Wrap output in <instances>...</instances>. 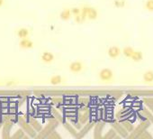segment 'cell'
Instances as JSON below:
<instances>
[{"mask_svg": "<svg viewBox=\"0 0 153 139\" xmlns=\"http://www.w3.org/2000/svg\"><path fill=\"white\" fill-rule=\"evenodd\" d=\"M98 76H99V79L102 81H110V80H112L113 78H114V72L111 69L105 68V69L101 70V71L99 72Z\"/></svg>", "mask_w": 153, "mask_h": 139, "instance_id": "6da1fadb", "label": "cell"}, {"mask_svg": "<svg viewBox=\"0 0 153 139\" xmlns=\"http://www.w3.org/2000/svg\"><path fill=\"white\" fill-rule=\"evenodd\" d=\"M55 57H54V54L51 53V52H43L41 55V60L44 63H51L54 61Z\"/></svg>", "mask_w": 153, "mask_h": 139, "instance_id": "7a4b0ae2", "label": "cell"}, {"mask_svg": "<svg viewBox=\"0 0 153 139\" xmlns=\"http://www.w3.org/2000/svg\"><path fill=\"white\" fill-rule=\"evenodd\" d=\"M19 46L22 49L24 50H28V49H32L34 46L33 42L28 38H24V39H21V41L19 42Z\"/></svg>", "mask_w": 153, "mask_h": 139, "instance_id": "3957f363", "label": "cell"}, {"mask_svg": "<svg viewBox=\"0 0 153 139\" xmlns=\"http://www.w3.org/2000/svg\"><path fill=\"white\" fill-rule=\"evenodd\" d=\"M69 71L73 73H78L80 72H82L83 70V63L81 62H73L69 64L68 66Z\"/></svg>", "mask_w": 153, "mask_h": 139, "instance_id": "277c9868", "label": "cell"}, {"mask_svg": "<svg viewBox=\"0 0 153 139\" xmlns=\"http://www.w3.org/2000/svg\"><path fill=\"white\" fill-rule=\"evenodd\" d=\"M108 56L110 58H112V59H116L120 56V54L122 53V51L119 47L117 46H112V47H110L108 49Z\"/></svg>", "mask_w": 153, "mask_h": 139, "instance_id": "5b68a950", "label": "cell"}, {"mask_svg": "<svg viewBox=\"0 0 153 139\" xmlns=\"http://www.w3.org/2000/svg\"><path fill=\"white\" fill-rule=\"evenodd\" d=\"M87 17L88 20H96L97 17H98V12L97 10L94 7H91V6H88V13H87Z\"/></svg>", "mask_w": 153, "mask_h": 139, "instance_id": "8992f818", "label": "cell"}, {"mask_svg": "<svg viewBox=\"0 0 153 139\" xmlns=\"http://www.w3.org/2000/svg\"><path fill=\"white\" fill-rule=\"evenodd\" d=\"M16 35L20 40L24 39V38H28L29 35H30V31H29V29L25 28V27H22V28H19L17 30Z\"/></svg>", "mask_w": 153, "mask_h": 139, "instance_id": "52a82bcc", "label": "cell"}, {"mask_svg": "<svg viewBox=\"0 0 153 139\" xmlns=\"http://www.w3.org/2000/svg\"><path fill=\"white\" fill-rule=\"evenodd\" d=\"M71 16H72V13H71V9H68V8H66L64 9L60 15V17L61 20L63 21H68L71 18Z\"/></svg>", "mask_w": 153, "mask_h": 139, "instance_id": "ba28073f", "label": "cell"}, {"mask_svg": "<svg viewBox=\"0 0 153 139\" xmlns=\"http://www.w3.org/2000/svg\"><path fill=\"white\" fill-rule=\"evenodd\" d=\"M134 62H140L143 59V54L141 51H135L131 58Z\"/></svg>", "mask_w": 153, "mask_h": 139, "instance_id": "9c48e42d", "label": "cell"}, {"mask_svg": "<svg viewBox=\"0 0 153 139\" xmlns=\"http://www.w3.org/2000/svg\"><path fill=\"white\" fill-rule=\"evenodd\" d=\"M50 82L51 85H59L62 82V77L60 75H54L51 78Z\"/></svg>", "mask_w": 153, "mask_h": 139, "instance_id": "30bf717a", "label": "cell"}, {"mask_svg": "<svg viewBox=\"0 0 153 139\" xmlns=\"http://www.w3.org/2000/svg\"><path fill=\"white\" fill-rule=\"evenodd\" d=\"M143 80L147 83L153 82V72L152 71H148L144 72L143 74Z\"/></svg>", "mask_w": 153, "mask_h": 139, "instance_id": "8fae6325", "label": "cell"}, {"mask_svg": "<svg viewBox=\"0 0 153 139\" xmlns=\"http://www.w3.org/2000/svg\"><path fill=\"white\" fill-rule=\"evenodd\" d=\"M135 52V50L133 49V48H132V47H125L123 50H122V53H123V55L125 57H127V58H132V54H133V52Z\"/></svg>", "mask_w": 153, "mask_h": 139, "instance_id": "7c38bea8", "label": "cell"}, {"mask_svg": "<svg viewBox=\"0 0 153 139\" xmlns=\"http://www.w3.org/2000/svg\"><path fill=\"white\" fill-rule=\"evenodd\" d=\"M125 5H126L125 0H115L114 1V6L116 8H122L125 6Z\"/></svg>", "mask_w": 153, "mask_h": 139, "instance_id": "4fadbf2b", "label": "cell"}, {"mask_svg": "<svg viewBox=\"0 0 153 139\" xmlns=\"http://www.w3.org/2000/svg\"><path fill=\"white\" fill-rule=\"evenodd\" d=\"M145 8L149 12H153V0H147L145 2Z\"/></svg>", "mask_w": 153, "mask_h": 139, "instance_id": "5bb4252c", "label": "cell"}, {"mask_svg": "<svg viewBox=\"0 0 153 139\" xmlns=\"http://www.w3.org/2000/svg\"><path fill=\"white\" fill-rule=\"evenodd\" d=\"M71 13H72L73 16L79 15V14L81 13V8H79V7H73V8H71Z\"/></svg>", "mask_w": 153, "mask_h": 139, "instance_id": "9a60e30c", "label": "cell"}, {"mask_svg": "<svg viewBox=\"0 0 153 139\" xmlns=\"http://www.w3.org/2000/svg\"><path fill=\"white\" fill-rule=\"evenodd\" d=\"M5 3V0H0V7H1Z\"/></svg>", "mask_w": 153, "mask_h": 139, "instance_id": "2e32d148", "label": "cell"}]
</instances>
